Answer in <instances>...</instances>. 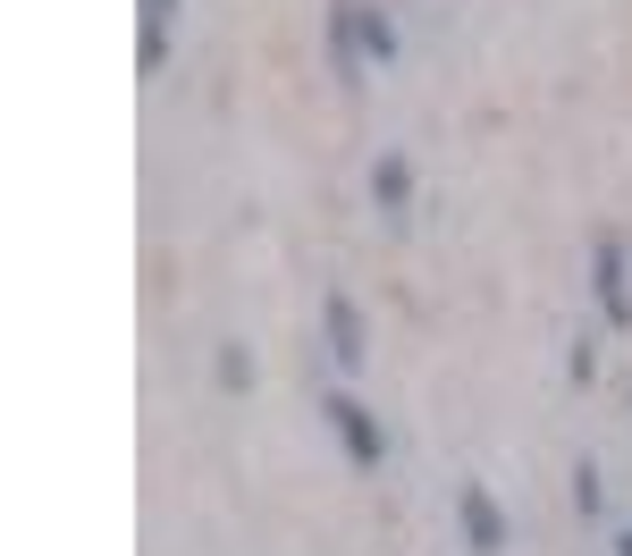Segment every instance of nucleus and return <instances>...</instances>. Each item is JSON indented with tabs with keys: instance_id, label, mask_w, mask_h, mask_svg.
Returning <instances> with one entry per match:
<instances>
[{
	"instance_id": "1",
	"label": "nucleus",
	"mask_w": 632,
	"mask_h": 556,
	"mask_svg": "<svg viewBox=\"0 0 632 556\" xmlns=\"http://www.w3.org/2000/svg\"><path fill=\"white\" fill-rule=\"evenodd\" d=\"M329 422L347 430V447H354V456H363V464H379V438H372V422H363L354 405H329Z\"/></svg>"
},
{
	"instance_id": "3",
	"label": "nucleus",
	"mask_w": 632,
	"mask_h": 556,
	"mask_svg": "<svg viewBox=\"0 0 632 556\" xmlns=\"http://www.w3.org/2000/svg\"><path fill=\"white\" fill-rule=\"evenodd\" d=\"M464 515H473V540H481V548H498V515L481 506V490H464Z\"/></svg>"
},
{
	"instance_id": "2",
	"label": "nucleus",
	"mask_w": 632,
	"mask_h": 556,
	"mask_svg": "<svg viewBox=\"0 0 632 556\" xmlns=\"http://www.w3.org/2000/svg\"><path fill=\"white\" fill-rule=\"evenodd\" d=\"M329 321H338V362H363V329H354L347 304H329Z\"/></svg>"
}]
</instances>
